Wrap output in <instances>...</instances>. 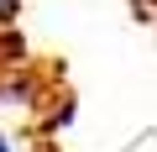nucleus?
<instances>
[{"mask_svg":"<svg viewBox=\"0 0 157 152\" xmlns=\"http://www.w3.org/2000/svg\"><path fill=\"white\" fill-rule=\"evenodd\" d=\"M16 16H21V0H0V32H11Z\"/></svg>","mask_w":157,"mask_h":152,"instance_id":"f257e3e1","label":"nucleus"},{"mask_svg":"<svg viewBox=\"0 0 157 152\" xmlns=\"http://www.w3.org/2000/svg\"><path fill=\"white\" fill-rule=\"evenodd\" d=\"M0 152H11V147H6V136H0Z\"/></svg>","mask_w":157,"mask_h":152,"instance_id":"f03ea898","label":"nucleus"}]
</instances>
